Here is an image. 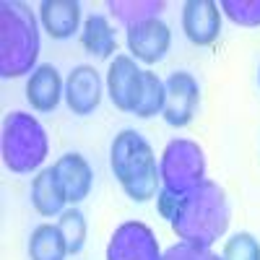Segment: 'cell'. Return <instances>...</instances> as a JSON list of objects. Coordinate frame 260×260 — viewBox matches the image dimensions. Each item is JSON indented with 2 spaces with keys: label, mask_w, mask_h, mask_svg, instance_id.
Segmentation results:
<instances>
[{
  "label": "cell",
  "mask_w": 260,
  "mask_h": 260,
  "mask_svg": "<svg viewBox=\"0 0 260 260\" xmlns=\"http://www.w3.org/2000/svg\"><path fill=\"white\" fill-rule=\"evenodd\" d=\"M65 203H68V198H65V190L55 175V169H42L39 175L34 177L31 182V206L39 216H45V219H50V216H57L62 213Z\"/></svg>",
  "instance_id": "cell-15"
},
{
  "label": "cell",
  "mask_w": 260,
  "mask_h": 260,
  "mask_svg": "<svg viewBox=\"0 0 260 260\" xmlns=\"http://www.w3.org/2000/svg\"><path fill=\"white\" fill-rule=\"evenodd\" d=\"M164 99H167V89H164V81L154 73V71H143L141 76V91L133 107V115L136 117H154L164 112Z\"/></svg>",
  "instance_id": "cell-19"
},
{
  "label": "cell",
  "mask_w": 260,
  "mask_h": 260,
  "mask_svg": "<svg viewBox=\"0 0 260 260\" xmlns=\"http://www.w3.org/2000/svg\"><path fill=\"white\" fill-rule=\"evenodd\" d=\"M55 175L65 190V198H68V203H81L83 198H89L91 192V182H94V172L89 167V161H86L81 154H65L60 156L55 164Z\"/></svg>",
  "instance_id": "cell-12"
},
{
  "label": "cell",
  "mask_w": 260,
  "mask_h": 260,
  "mask_svg": "<svg viewBox=\"0 0 260 260\" xmlns=\"http://www.w3.org/2000/svg\"><path fill=\"white\" fill-rule=\"evenodd\" d=\"M169 224L182 242L211 247L229 226V201L224 187L203 180L195 190L175 201Z\"/></svg>",
  "instance_id": "cell-1"
},
{
  "label": "cell",
  "mask_w": 260,
  "mask_h": 260,
  "mask_svg": "<svg viewBox=\"0 0 260 260\" xmlns=\"http://www.w3.org/2000/svg\"><path fill=\"white\" fill-rule=\"evenodd\" d=\"M164 89H167V99H164V120L172 127H185L192 122L195 110H198V102H201V86L190 73L177 71L172 73L164 81Z\"/></svg>",
  "instance_id": "cell-7"
},
{
  "label": "cell",
  "mask_w": 260,
  "mask_h": 260,
  "mask_svg": "<svg viewBox=\"0 0 260 260\" xmlns=\"http://www.w3.org/2000/svg\"><path fill=\"white\" fill-rule=\"evenodd\" d=\"M60 96H65L62 78L55 65H39L26 81V99L31 110L37 112H52L60 104Z\"/></svg>",
  "instance_id": "cell-13"
},
{
  "label": "cell",
  "mask_w": 260,
  "mask_h": 260,
  "mask_svg": "<svg viewBox=\"0 0 260 260\" xmlns=\"http://www.w3.org/2000/svg\"><path fill=\"white\" fill-rule=\"evenodd\" d=\"M107 8L115 16V21L130 29L148 18H159V11H164V0H110Z\"/></svg>",
  "instance_id": "cell-18"
},
{
  "label": "cell",
  "mask_w": 260,
  "mask_h": 260,
  "mask_svg": "<svg viewBox=\"0 0 260 260\" xmlns=\"http://www.w3.org/2000/svg\"><path fill=\"white\" fill-rule=\"evenodd\" d=\"M169 45H172V34L161 18H148L143 24H136L127 29L130 52H133L136 60H141L146 65L161 62L169 52Z\"/></svg>",
  "instance_id": "cell-8"
},
{
  "label": "cell",
  "mask_w": 260,
  "mask_h": 260,
  "mask_svg": "<svg viewBox=\"0 0 260 260\" xmlns=\"http://www.w3.org/2000/svg\"><path fill=\"white\" fill-rule=\"evenodd\" d=\"M47 133L31 115L13 112L3 125V161L16 175H29L47 156Z\"/></svg>",
  "instance_id": "cell-4"
},
{
  "label": "cell",
  "mask_w": 260,
  "mask_h": 260,
  "mask_svg": "<svg viewBox=\"0 0 260 260\" xmlns=\"http://www.w3.org/2000/svg\"><path fill=\"white\" fill-rule=\"evenodd\" d=\"M81 47L99 60H107L112 52H117V39H115V31L110 26V21H107V16L94 13L86 18L83 31H81Z\"/></svg>",
  "instance_id": "cell-16"
},
{
  "label": "cell",
  "mask_w": 260,
  "mask_h": 260,
  "mask_svg": "<svg viewBox=\"0 0 260 260\" xmlns=\"http://www.w3.org/2000/svg\"><path fill=\"white\" fill-rule=\"evenodd\" d=\"M221 260H260V242L250 232H237L232 240H226Z\"/></svg>",
  "instance_id": "cell-22"
},
{
  "label": "cell",
  "mask_w": 260,
  "mask_h": 260,
  "mask_svg": "<svg viewBox=\"0 0 260 260\" xmlns=\"http://www.w3.org/2000/svg\"><path fill=\"white\" fill-rule=\"evenodd\" d=\"M141 76H143V71L127 55H115V60L110 62L107 91H110V99L120 112H133L138 91H141Z\"/></svg>",
  "instance_id": "cell-10"
},
{
  "label": "cell",
  "mask_w": 260,
  "mask_h": 260,
  "mask_svg": "<svg viewBox=\"0 0 260 260\" xmlns=\"http://www.w3.org/2000/svg\"><path fill=\"white\" fill-rule=\"evenodd\" d=\"M110 164L127 198H133L136 203H146L159 195L161 190L159 164L154 156V148L148 146V141L141 133L122 130L120 136H115Z\"/></svg>",
  "instance_id": "cell-2"
},
{
  "label": "cell",
  "mask_w": 260,
  "mask_h": 260,
  "mask_svg": "<svg viewBox=\"0 0 260 260\" xmlns=\"http://www.w3.org/2000/svg\"><path fill=\"white\" fill-rule=\"evenodd\" d=\"M57 229L62 234L65 245H68V252L71 255H78L86 245V219L78 208H68L60 213V221H57Z\"/></svg>",
  "instance_id": "cell-20"
},
{
  "label": "cell",
  "mask_w": 260,
  "mask_h": 260,
  "mask_svg": "<svg viewBox=\"0 0 260 260\" xmlns=\"http://www.w3.org/2000/svg\"><path fill=\"white\" fill-rule=\"evenodd\" d=\"M39 18L52 39H68L78 31L81 6L76 0H45L39 6Z\"/></svg>",
  "instance_id": "cell-14"
},
{
  "label": "cell",
  "mask_w": 260,
  "mask_h": 260,
  "mask_svg": "<svg viewBox=\"0 0 260 260\" xmlns=\"http://www.w3.org/2000/svg\"><path fill=\"white\" fill-rule=\"evenodd\" d=\"M182 31L198 47L213 45L221 34V11L213 0H187L182 6Z\"/></svg>",
  "instance_id": "cell-9"
},
{
  "label": "cell",
  "mask_w": 260,
  "mask_h": 260,
  "mask_svg": "<svg viewBox=\"0 0 260 260\" xmlns=\"http://www.w3.org/2000/svg\"><path fill=\"white\" fill-rule=\"evenodd\" d=\"M68 245H65L57 224H42L29 237V257L31 260H65Z\"/></svg>",
  "instance_id": "cell-17"
},
{
  "label": "cell",
  "mask_w": 260,
  "mask_h": 260,
  "mask_svg": "<svg viewBox=\"0 0 260 260\" xmlns=\"http://www.w3.org/2000/svg\"><path fill=\"white\" fill-rule=\"evenodd\" d=\"M257 81H260V71H257Z\"/></svg>",
  "instance_id": "cell-24"
},
{
  "label": "cell",
  "mask_w": 260,
  "mask_h": 260,
  "mask_svg": "<svg viewBox=\"0 0 260 260\" xmlns=\"http://www.w3.org/2000/svg\"><path fill=\"white\" fill-rule=\"evenodd\" d=\"M39 57V29L26 3L3 0L0 3V76L18 78L34 73Z\"/></svg>",
  "instance_id": "cell-3"
},
{
  "label": "cell",
  "mask_w": 260,
  "mask_h": 260,
  "mask_svg": "<svg viewBox=\"0 0 260 260\" xmlns=\"http://www.w3.org/2000/svg\"><path fill=\"white\" fill-rule=\"evenodd\" d=\"M159 177H161V192L172 195V198L187 195L206 180L203 148L187 138L169 141L159 161Z\"/></svg>",
  "instance_id": "cell-5"
},
{
  "label": "cell",
  "mask_w": 260,
  "mask_h": 260,
  "mask_svg": "<svg viewBox=\"0 0 260 260\" xmlns=\"http://www.w3.org/2000/svg\"><path fill=\"white\" fill-rule=\"evenodd\" d=\"M107 260H161L156 234L141 221H125L115 229Z\"/></svg>",
  "instance_id": "cell-6"
},
{
  "label": "cell",
  "mask_w": 260,
  "mask_h": 260,
  "mask_svg": "<svg viewBox=\"0 0 260 260\" xmlns=\"http://www.w3.org/2000/svg\"><path fill=\"white\" fill-rule=\"evenodd\" d=\"M65 102L73 115H91L102 102V78L91 65H78L65 81Z\"/></svg>",
  "instance_id": "cell-11"
},
{
  "label": "cell",
  "mask_w": 260,
  "mask_h": 260,
  "mask_svg": "<svg viewBox=\"0 0 260 260\" xmlns=\"http://www.w3.org/2000/svg\"><path fill=\"white\" fill-rule=\"evenodd\" d=\"M221 11L237 26H260V0H221Z\"/></svg>",
  "instance_id": "cell-21"
},
{
  "label": "cell",
  "mask_w": 260,
  "mask_h": 260,
  "mask_svg": "<svg viewBox=\"0 0 260 260\" xmlns=\"http://www.w3.org/2000/svg\"><path fill=\"white\" fill-rule=\"evenodd\" d=\"M161 260H221L216 252H211V247H201V245H190V242H180L175 247H169Z\"/></svg>",
  "instance_id": "cell-23"
}]
</instances>
